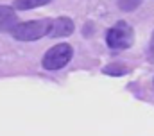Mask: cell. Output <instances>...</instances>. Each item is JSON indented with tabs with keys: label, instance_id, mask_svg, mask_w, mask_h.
Instances as JSON below:
<instances>
[{
	"label": "cell",
	"instance_id": "8",
	"mask_svg": "<svg viewBox=\"0 0 154 136\" xmlns=\"http://www.w3.org/2000/svg\"><path fill=\"white\" fill-rule=\"evenodd\" d=\"M140 4L142 0H118V5L122 11H134Z\"/></svg>",
	"mask_w": 154,
	"mask_h": 136
},
{
	"label": "cell",
	"instance_id": "2",
	"mask_svg": "<svg viewBox=\"0 0 154 136\" xmlns=\"http://www.w3.org/2000/svg\"><path fill=\"white\" fill-rule=\"evenodd\" d=\"M70 57H72V47L68 43H59L47 50V54L43 57V66H45V70L56 72L65 66L70 61Z\"/></svg>",
	"mask_w": 154,
	"mask_h": 136
},
{
	"label": "cell",
	"instance_id": "9",
	"mask_svg": "<svg viewBox=\"0 0 154 136\" xmlns=\"http://www.w3.org/2000/svg\"><path fill=\"white\" fill-rule=\"evenodd\" d=\"M149 59L154 63V32H152V38H151V43H149Z\"/></svg>",
	"mask_w": 154,
	"mask_h": 136
},
{
	"label": "cell",
	"instance_id": "1",
	"mask_svg": "<svg viewBox=\"0 0 154 136\" xmlns=\"http://www.w3.org/2000/svg\"><path fill=\"white\" fill-rule=\"evenodd\" d=\"M52 20H31L25 23H18L13 31V36L20 41H34L50 34Z\"/></svg>",
	"mask_w": 154,
	"mask_h": 136
},
{
	"label": "cell",
	"instance_id": "3",
	"mask_svg": "<svg viewBox=\"0 0 154 136\" xmlns=\"http://www.w3.org/2000/svg\"><path fill=\"white\" fill-rule=\"evenodd\" d=\"M106 41H108V47L109 48H127L131 43H133V29L127 22H118L115 23L108 34H106Z\"/></svg>",
	"mask_w": 154,
	"mask_h": 136
},
{
	"label": "cell",
	"instance_id": "5",
	"mask_svg": "<svg viewBox=\"0 0 154 136\" xmlns=\"http://www.w3.org/2000/svg\"><path fill=\"white\" fill-rule=\"evenodd\" d=\"M74 31V23L68 18H57L52 20V27H50V34L52 38H61V36H68Z\"/></svg>",
	"mask_w": 154,
	"mask_h": 136
},
{
	"label": "cell",
	"instance_id": "6",
	"mask_svg": "<svg viewBox=\"0 0 154 136\" xmlns=\"http://www.w3.org/2000/svg\"><path fill=\"white\" fill-rule=\"evenodd\" d=\"M52 0H14V7L20 11H27V9H34V7H41L45 4H48Z\"/></svg>",
	"mask_w": 154,
	"mask_h": 136
},
{
	"label": "cell",
	"instance_id": "7",
	"mask_svg": "<svg viewBox=\"0 0 154 136\" xmlns=\"http://www.w3.org/2000/svg\"><path fill=\"white\" fill-rule=\"evenodd\" d=\"M102 72L108 75H125L129 72V68L124 66V65H108V66H104Z\"/></svg>",
	"mask_w": 154,
	"mask_h": 136
},
{
	"label": "cell",
	"instance_id": "4",
	"mask_svg": "<svg viewBox=\"0 0 154 136\" xmlns=\"http://www.w3.org/2000/svg\"><path fill=\"white\" fill-rule=\"evenodd\" d=\"M18 25V16L13 7L0 5V32H13Z\"/></svg>",
	"mask_w": 154,
	"mask_h": 136
}]
</instances>
